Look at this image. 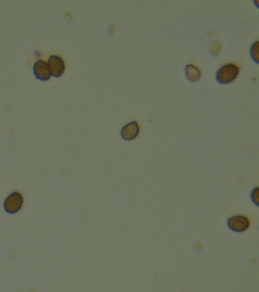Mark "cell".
<instances>
[{"label":"cell","mask_w":259,"mask_h":292,"mask_svg":"<svg viewBox=\"0 0 259 292\" xmlns=\"http://www.w3.org/2000/svg\"><path fill=\"white\" fill-rule=\"evenodd\" d=\"M251 55L253 60L256 62H259V41H256L252 46Z\"/></svg>","instance_id":"obj_8"},{"label":"cell","mask_w":259,"mask_h":292,"mask_svg":"<svg viewBox=\"0 0 259 292\" xmlns=\"http://www.w3.org/2000/svg\"><path fill=\"white\" fill-rule=\"evenodd\" d=\"M240 72V68L235 64L229 63L220 68L217 72V81L221 84H228L233 82Z\"/></svg>","instance_id":"obj_1"},{"label":"cell","mask_w":259,"mask_h":292,"mask_svg":"<svg viewBox=\"0 0 259 292\" xmlns=\"http://www.w3.org/2000/svg\"><path fill=\"white\" fill-rule=\"evenodd\" d=\"M24 203L22 195L18 192H14L5 199L4 209L9 214H14L19 212Z\"/></svg>","instance_id":"obj_2"},{"label":"cell","mask_w":259,"mask_h":292,"mask_svg":"<svg viewBox=\"0 0 259 292\" xmlns=\"http://www.w3.org/2000/svg\"><path fill=\"white\" fill-rule=\"evenodd\" d=\"M47 65L49 72L53 76H61L65 70V62L62 58L57 55H52L49 56Z\"/></svg>","instance_id":"obj_4"},{"label":"cell","mask_w":259,"mask_h":292,"mask_svg":"<svg viewBox=\"0 0 259 292\" xmlns=\"http://www.w3.org/2000/svg\"><path fill=\"white\" fill-rule=\"evenodd\" d=\"M186 75L190 82H195L201 78L202 72L199 68L193 64H189L186 67Z\"/></svg>","instance_id":"obj_7"},{"label":"cell","mask_w":259,"mask_h":292,"mask_svg":"<svg viewBox=\"0 0 259 292\" xmlns=\"http://www.w3.org/2000/svg\"><path fill=\"white\" fill-rule=\"evenodd\" d=\"M139 125L136 121L131 122L123 126L121 130V136L125 140L130 141L135 139L139 133Z\"/></svg>","instance_id":"obj_5"},{"label":"cell","mask_w":259,"mask_h":292,"mask_svg":"<svg viewBox=\"0 0 259 292\" xmlns=\"http://www.w3.org/2000/svg\"><path fill=\"white\" fill-rule=\"evenodd\" d=\"M258 194H259V188H256V190L253 192V194H252L253 195V196H252V198H253V201L256 202V203L257 205L258 200H259V196H258Z\"/></svg>","instance_id":"obj_9"},{"label":"cell","mask_w":259,"mask_h":292,"mask_svg":"<svg viewBox=\"0 0 259 292\" xmlns=\"http://www.w3.org/2000/svg\"><path fill=\"white\" fill-rule=\"evenodd\" d=\"M228 225L233 232H244L250 228V222L246 216H237L230 218Z\"/></svg>","instance_id":"obj_3"},{"label":"cell","mask_w":259,"mask_h":292,"mask_svg":"<svg viewBox=\"0 0 259 292\" xmlns=\"http://www.w3.org/2000/svg\"><path fill=\"white\" fill-rule=\"evenodd\" d=\"M33 72L37 78L40 80H48L50 78V72L47 63L42 59L36 61L33 65Z\"/></svg>","instance_id":"obj_6"}]
</instances>
